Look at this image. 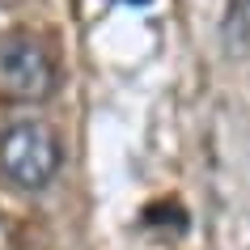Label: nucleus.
<instances>
[{"label":"nucleus","instance_id":"f257e3e1","mask_svg":"<svg viewBox=\"0 0 250 250\" xmlns=\"http://www.w3.org/2000/svg\"><path fill=\"white\" fill-rule=\"evenodd\" d=\"M64 166V148L60 136L39 123V119H21L13 127L0 132V174L21 191H42Z\"/></svg>","mask_w":250,"mask_h":250},{"label":"nucleus","instance_id":"f03ea898","mask_svg":"<svg viewBox=\"0 0 250 250\" xmlns=\"http://www.w3.org/2000/svg\"><path fill=\"white\" fill-rule=\"evenodd\" d=\"M55 93V64L47 47L30 34L0 42V98L9 102H47Z\"/></svg>","mask_w":250,"mask_h":250}]
</instances>
